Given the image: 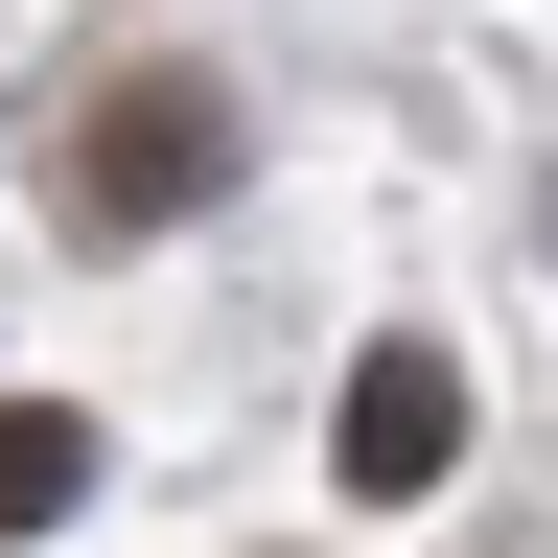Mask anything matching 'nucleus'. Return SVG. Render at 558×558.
<instances>
[{"instance_id":"obj_3","label":"nucleus","mask_w":558,"mask_h":558,"mask_svg":"<svg viewBox=\"0 0 558 558\" xmlns=\"http://www.w3.org/2000/svg\"><path fill=\"white\" fill-rule=\"evenodd\" d=\"M94 418H70V396H0V535H70V512H94Z\"/></svg>"},{"instance_id":"obj_2","label":"nucleus","mask_w":558,"mask_h":558,"mask_svg":"<svg viewBox=\"0 0 558 558\" xmlns=\"http://www.w3.org/2000/svg\"><path fill=\"white\" fill-rule=\"evenodd\" d=\"M442 465H465V349L442 326H373L349 396H326V488H349V512H418Z\"/></svg>"},{"instance_id":"obj_1","label":"nucleus","mask_w":558,"mask_h":558,"mask_svg":"<svg viewBox=\"0 0 558 558\" xmlns=\"http://www.w3.org/2000/svg\"><path fill=\"white\" fill-rule=\"evenodd\" d=\"M47 186H70V233H186L233 186V94L209 70H117V94L47 117Z\"/></svg>"}]
</instances>
